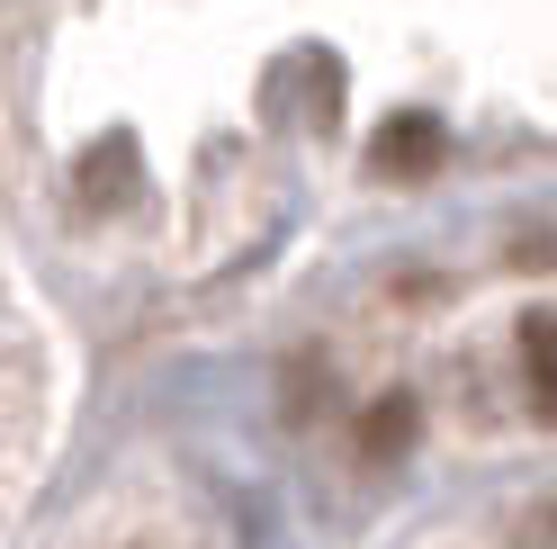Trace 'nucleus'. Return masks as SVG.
Wrapping results in <instances>:
<instances>
[{
  "label": "nucleus",
  "instance_id": "f03ea898",
  "mask_svg": "<svg viewBox=\"0 0 557 549\" xmlns=\"http://www.w3.org/2000/svg\"><path fill=\"white\" fill-rule=\"evenodd\" d=\"M145 181V154H135V135H99V145L73 162V190L82 208H126V190Z\"/></svg>",
  "mask_w": 557,
  "mask_h": 549
},
{
  "label": "nucleus",
  "instance_id": "20e7f679",
  "mask_svg": "<svg viewBox=\"0 0 557 549\" xmlns=\"http://www.w3.org/2000/svg\"><path fill=\"white\" fill-rule=\"evenodd\" d=\"M521 361H531V396H540V415L557 424V316H531V325H521Z\"/></svg>",
  "mask_w": 557,
  "mask_h": 549
},
{
  "label": "nucleus",
  "instance_id": "7ed1b4c3",
  "mask_svg": "<svg viewBox=\"0 0 557 549\" xmlns=\"http://www.w3.org/2000/svg\"><path fill=\"white\" fill-rule=\"evenodd\" d=\"M413 432H423V405H413V396H377L369 415H360V451L369 460H405Z\"/></svg>",
  "mask_w": 557,
  "mask_h": 549
},
{
  "label": "nucleus",
  "instance_id": "f257e3e1",
  "mask_svg": "<svg viewBox=\"0 0 557 549\" xmlns=\"http://www.w3.org/2000/svg\"><path fill=\"white\" fill-rule=\"evenodd\" d=\"M441 154H449V135H441V118H423V109L387 118V126H377V145H369V162L387 171V181H423Z\"/></svg>",
  "mask_w": 557,
  "mask_h": 549
}]
</instances>
